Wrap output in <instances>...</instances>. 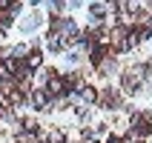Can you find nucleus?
<instances>
[{
  "mask_svg": "<svg viewBox=\"0 0 152 143\" xmlns=\"http://www.w3.org/2000/svg\"><path fill=\"white\" fill-rule=\"evenodd\" d=\"M141 72H144V69H135V72H129V75H126V89H132V92L138 89V80H141Z\"/></svg>",
  "mask_w": 152,
  "mask_h": 143,
  "instance_id": "obj_1",
  "label": "nucleus"
},
{
  "mask_svg": "<svg viewBox=\"0 0 152 143\" xmlns=\"http://www.w3.org/2000/svg\"><path fill=\"white\" fill-rule=\"evenodd\" d=\"M49 92H55V94L60 92V77H52V83H49Z\"/></svg>",
  "mask_w": 152,
  "mask_h": 143,
  "instance_id": "obj_2",
  "label": "nucleus"
},
{
  "mask_svg": "<svg viewBox=\"0 0 152 143\" xmlns=\"http://www.w3.org/2000/svg\"><path fill=\"white\" fill-rule=\"evenodd\" d=\"M34 106H46V94H43V92L34 94Z\"/></svg>",
  "mask_w": 152,
  "mask_h": 143,
  "instance_id": "obj_3",
  "label": "nucleus"
}]
</instances>
